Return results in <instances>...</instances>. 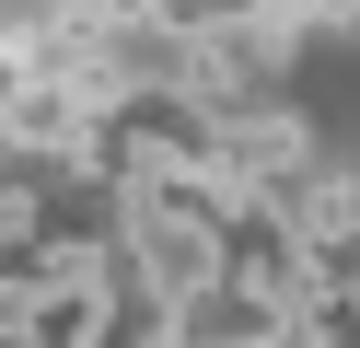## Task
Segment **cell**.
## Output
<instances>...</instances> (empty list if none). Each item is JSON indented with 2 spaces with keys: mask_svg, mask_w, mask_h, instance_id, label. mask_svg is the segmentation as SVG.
Instances as JSON below:
<instances>
[{
  "mask_svg": "<svg viewBox=\"0 0 360 348\" xmlns=\"http://www.w3.org/2000/svg\"><path fill=\"white\" fill-rule=\"evenodd\" d=\"M82 348H174V302H151L117 244H105V302H94V337Z\"/></svg>",
  "mask_w": 360,
  "mask_h": 348,
  "instance_id": "obj_6",
  "label": "cell"
},
{
  "mask_svg": "<svg viewBox=\"0 0 360 348\" xmlns=\"http://www.w3.org/2000/svg\"><path fill=\"white\" fill-rule=\"evenodd\" d=\"M290 337H302V348H360V302H326V290H314L302 314H290Z\"/></svg>",
  "mask_w": 360,
  "mask_h": 348,
  "instance_id": "obj_7",
  "label": "cell"
},
{
  "mask_svg": "<svg viewBox=\"0 0 360 348\" xmlns=\"http://www.w3.org/2000/svg\"><path fill=\"white\" fill-rule=\"evenodd\" d=\"M35 82V46H24V23H0V105Z\"/></svg>",
  "mask_w": 360,
  "mask_h": 348,
  "instance_id": "obj_8",
  "label": "cell"
},
{
  "mask_svg": "<svg viewBox=\"0 0 360 348\" xmlns=\"http://www.w3.org/2000/svg\"><path fill=\"white\" fill-rule=\"evenodd\" d=\"M221 290H256L267 314H302V302H314V244L267 198H244L233 221H221Z\"/></svg>",
  "mask_w": 360,
  "mask_h": 348,
  "instance_id": "obj_2",
  "label": "cell"
},
{
  "mask_svg": "<svg viewBox=\"0 0 360 348\" xmlns=\"http://www.w3.org/2000/svg\"><path fill=\"white\" fill-rule=\"evenodd\" d=\"M302 162H314V128L290 105H221L210 116V174L233 186V198H279Z\"/></svg>",
  "mask_w": 360,
  "mask_h": 348,
  "instance_id": "obj_3",
  "label": "cell"
},
{
  "mask_svg": "<svg viewBox=\"0 0 360 348\" xmlns=\"http://www.w3.org/2000/svg\"><path fill=\"white\" fill-rule=\"evenodd\" d=\"M290 337V314H267L256 290H198V302H174V348H279Z\"/></svg>",
  "mask_w": 360,
  "mask_h": 348,
  "instance_id": "obj_5",
  "label": "cell"
},
{
  "mask_svg": "<svg viewBox=\"0 0 360 348\" xmlns=\"http://www.w3.org/2000/svg\"><path fill=\"white\" fill-rule=\"evenodd\" d=\"M117 255H128V278H140L151 302H198V290H221V221L174 209L163 186H128V198H117Z\"/></svg>",
  "mask_w": 360,
  "mask_h": 348,
  "instance_id": "obj_1",
  "label": "cell"
},
{
  "mask_svg": "<svg viewBox=\"0 0 360 348\" xmlns=\"http://www.w3.org/2000/svg\"><path fill=\"white\" fill-rule=\"evenodd\" d=\"M290 23H360V0H279Z\"/></svg>",
  "mask_w": 360,
  "mask_h": 348,
  "instance_id": "obj_9",
  "label": "cell"
},
{
  "mask_svg": "<svg viewBox=\"0 0 360 348\" xmlns=\"http://www.w3.org/2000/svg\"><path fill=\"white\" fill-rule=\"evenodd\" d=\"M82 139H94V116H82V93H58V82H24L0 105V151H24V162H82Z\"/></svg>",
  "mask_w": 360,
  "mask_h": 348,
  "instance_id": "obj_4",
  "label": "cell"
},
{
  "mask_svg": "<svg viewBox=\"0 0 360 348\" xmlns=\"http://www.w3.org/2000/svg\"><path fill=\"white\" fill-rule=\"evenodd\" d=\"M244 12H279V0H244Z\"/></svg>",
  "mask_w": 360,
  "mask_h": 348,
  "instance_id": "obj_10",
  "label": "cell"
}]
</instances>
